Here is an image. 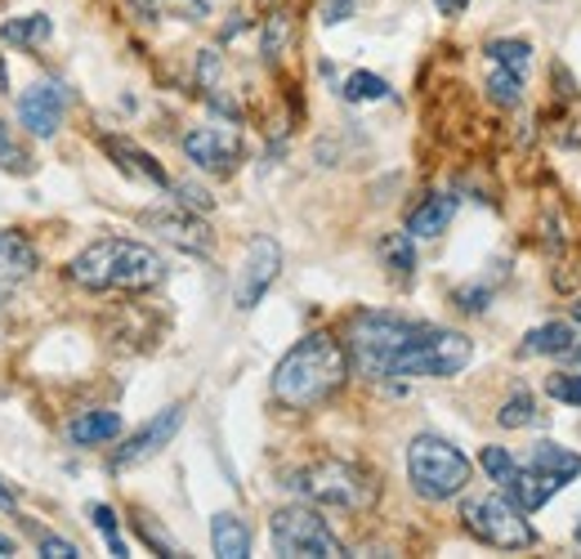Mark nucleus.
<instances>
[{"instance_id":"obj_8","label":"nucleus","mask_w":581,"mask_h":559,"mask_svg":"<svg viewBox=\"0 0 581 559\" xmlns=\"http://www.w3.org/2000/svg\"><path fill=\"white\" fill-rule=\"evenodd\" d=\"M460 519L484 546H497V550H528V546H537L532 524L523 519V510L510 497H475V501L460 506Z\"/></svg>"},{"instance_id":"obj_40","label":"nucleus","mask_w":581,"mask_h":559,"mask_svg":"<svg viewBox=\"0 0 581 559\" xmlns=\"http://www.w3.org/2000/svg\"><path fill=\"white\" fill-rule=\"evenodd\" d=\"M10 90V72H6V59H0V94Z\"/></svg>"},{"instance_id":"obj_19","label":"nucleus","mask_w":581,"mask_h":559,"mask_svg":"<svg viewBox=\"0 0 581 559\" xmlns=\"http://www.w3.org/2000/svg\"><path fill=\"white\" fill-rule=\"evenodd\" d=\"M572 345H577V331H572L568 322H541V327H532V331L523 335L519 354H523V359H546V354H563V359H568Z\"/></svg>"},{"instance_id":"obj_14","label":"nucleus","mask_w":581,"mask_h":559,"mask_svg":"<svg viewBox=\"0 0 581 559\" xmlns=\"http://www.w3.org/2000/svg\"><path fill=\"white\" fill-rule=\"evenodd\" d=\"M559 488H563V479H559V475H546V470H537V466H519V470H515V479H510L501 493H506V497H510L523 515H537V510H541V506H546Z\"/></svg>"},{"instance_id":"obj_21","label":"nucleus","mask_w":581,"mask_h":559,"mask_svg":"<svg viewBox=\"0 0 581 559\" xmlns=\"http://www.w3.org/2000/svg\"><path fill=\"white\" fill-rule=\"evenodd\" d=\"M528 466H537V470H546V475H559L563 484H572V479L581 475V457L568 453V447H559V443H546V438L532 447Z\"/></svg>"},{"instance_id":"obj_3","label":"nucleus","mask_w":581,"mask_h":559,"mask_svg":"<svg viewBox=\"0 0 581 559\" xmlns=\"http://www.w3.org/2000/svg\"><path fill=\"white\" fill-rule=\"evenodd\" d=\"M421 335V322L394 318V313H359L349 322V368L367 381H385L394 372V359Z\"/></svg>"},{"instance_id":"obj_31","label":"nucleus","mask_w":581,"mask_h":559,"mask_svg":"<svg viewBox=\"0 0 581 559\" xmlns=\"http://www.w3.org/2000/svg\"><path fill=\"white\" fill-rule=\"evenodd\" d=\"M546 394L554 403H568V407H581V372H554L546 381Z\"/></svg>"},{"instance_id":"obj_12","label":"nucleus","mask_w":581,"mask_h":559,"mask_svg":"<svg viewBox=\"0 0 581 559\" xmlns=\"http://www.w3.org/2000/svg\"><path fill=\"white\" fill-rule=\"evenodd\" d=\"M63 112H68V90H63L59 81H37V85L23 90V99H19V122H23L37 139L59 135Z\"/></svg>"},{"instance_id":"obj_4","label":"nucleus","mask_w":581,"mask_h":559,"mask_svg":"<svg viewBox=\"0 0 581 559\" xmlns=\"http://www.w3.org/2000/svg\"><path fill=\"white\" fill-rule=\"evenodd\" d=\"M407 479L425 501H447L470 484V457L438 434H416L407 443Z\"/></svg>"},{"instance_id":"obj_30","label":"nucleus","mask_w":581,"mask_h":559,"mask_svg":"<svg viewBox=\"0 0 581 559\" xmlns=\"http://www.w3.org/2000/svg\"><path fill=\"white\" fill-rule=\"evenodd\" d=\"M90 519H94V528L107 537V550H112V555H131V546L122 541V528H116V515H112V506L94 501V506H90Z\"/></svg>"},{"instance_id":"obj_42","label":"nucleus","mask_w":581,"mask_h":559,"mask_svg":"<svg viewBox=\"0 0 581 559\" xmlns=\"http://www.w3.org/2000/svg\"><path fill=\"white\" fill-rule=\"evenodd\" d=\"M572 322H581V300H577V304H572Z\"/></svg>"},{"instance_id":"obj_29","label":"nucleus","mask_w":581,"mask_h":559,"mask_svg":"<svg viewBox=\"0 0 581 559\" xmlns=\"http://www.w3.org/2000/svg\"><path fill=\"white\" fill-rule=\"evenodd\" d=\"M479 466L488 470V479H492L497 488H506V484L515 479V470H519V466H515V457L506 453V447H484V453H479Z\"/></svg>"},{"instance_id":"obj_36","label":"nucleus","mask_w":581,"mask_h":559,"mask_svg":"<svg viewBox=\"0 0 581 559\" xmlns=\"http://www.w3.org/2000/svg\"><path fill=\"white\" fill-rule=\"evenodd\" d=\"M434 6H438V14H447V19H456L465 6H470V0H434Z\"/></svg>"},{"instance_id":"obj_33","label":"nucleus","mask_w":581,"mask_h":559,"mask_svg":"<svg viewBox=\"0 0 581 559\" xmlns=\"http://www.w3.org/2000/svg\"><path fill=\"white\" fill-rule=\"evenodd\" d=\"M354 6H359V0H322V23L335 28L344 19H354Z\"/></svg>"},{"instance_id":"obj_38","label":"nucleus","mask_w":581,"mask_h":559,"mask_svg":"<svg viewBox=\"0 0 581 559\" xmlns=\"http://www.w3.org/2000/svg\"><path fill=\"white\" fill-rule=\"evenodd\" d=\"M0 506H6V510H14V493H10L6 484H0Z\"/></svg>"},{"instance_id":"obj_10","label":"nucleus","mask_w":581,"mask_h":559,"mask_svg":"<svg viewBox=\"0 0 581 559\" xmlns=\"http://www.w3.org/2000/svg\"><path fill=\"white\" fill-rule=\"evenodd\" d=\"M184 153L206 175H228L242 162V135L232 126H193L184 135Z\"/></svg>"},{"instance_id":"obj_43","label":"nucleus","mask_w":581,"mask_h":559,"mask_svg":"<svg viewBox=\"0 0 581 559\" xmlns=\"http://www.w3.org/2000/svg\"><path fill=\"white\" fill-rule=\"evenodd\" d=\"M577 546H581V528H577Z\"/></svg>"},{"instance_id":"obj_5","label":"nucleus","mask_w":581,"mask_h":559,"mask_svg":"<svg viewBox=\"0 0 581 559\" xmlns=\"http://www.w3.org/2000/svg\"><path fill=\"white\" fill-rule=\"evenodd\" d=\"M475 359L470 335L460 331H438V327H421L416 341L394 359L390 376H425V381H447L456 372H465Z\"/></svg>"},{"instance_id":"obj_18","label":"nucleus","mask_w":581,"mask_h":559,"mask_svg":"<svg viewBox=\"0 0 581 559\" xmlns=\"http://www.w3.org/2000/svg\"><path fill=\"white\" fill-rule=\"evenodd\" d=\"M452 215H456V197L434 193V197H425V201L407 215V234H412V238H438L447 224H452Z\"/></svg>"},{"instance_id":"obj_32","label":"nucleus","mask_w":581,"mask_h":559,"mask_svg":"<svg viewBox=\"0 0 581 559\" xmlns=\"http://www.w3.org/2000/svg\"><path fill=\"white\" fill-rule=\"evenodd\" d=\"M287 41H291V19H287V14H273V19L264 23V41H260L264 59H278V54L287 50Z\"/></svg>"},{"instance_id":"obj_9","label":"nucleus","mask_w":581,"mask_h":559,"mask_svg":"<svg viewBox=\"0 0 581 559\" xmlns=\"http://www.w3.org/2000/svg\"><path fill=\"white\" fill-rule=\"evenodd\" d=\"M278 273H282V247L269 234H256L247 247V260L238 269V282H232V304L256 309L264 300V291L278 282Z\"/></svg>"},{"instance_id":"obj_24","label":"nucleus","mask_w":581,"mask_h":559,"mask_svg":"<svg viewBox=\"0 0 581 559\" xmlns=\"http://www.w3.org/2000/svg\"><path fill=\"white\" fill-rule=\"evenodd\" d=\"M381 260H385V269H394V278H412V269H416L412 234H390L381 242Z\"/></svg>"},{"instance_id":"obj_1","label":"nucleus","mask_w":581,"mask_h":559,"mask_svg":"<svg viewBox=\"0 0 581 559\" xmlns=\"http://www.w3.org/2000/svg\"><path fill=\"white\" fill-rule=\"evenodd\" d=\"M344 376H349V350L331 331H309L273 368V398L282 407L304 412V407L326 403L344 385Z\"/></svg>"},{"instance_id":"obj_20","label":"nucleus","mask_w":581,"mask_h":559,"mask_svg":"<svg viewBox=\"0 0 581 559\" xmlns=\"http://www.w3.org/2000/svg\"><path fill=\"white\" fill-rule=\"evenodd\" d=\"M210 546L219 559H247L251 555V528L238 519V515H215L210 519Z\"/></svg>"},{"instance_id":"obj_6","label":"nucleus","mask_w":581,"mask_h":559,"mask_svg":"<svg viewBox=\"0 0 581 559\" xmlns=\"http://www.w3.org/2000/svg\"><path fill=\"white\" fill-rule=\"evenodd\" d=\"M291 488H295L304 501H313V506H335V510H363V506H372V497H376L372 475H363L359 466H349V462H313V466H304V470L291 479Z\"/></svg>"},{"instance_id":"obj_28","label":"nucleus","mask_w":581,"mask_h":559,"mask_svg":"<svg viewBox=\"0 0 581 559\" xmlns=\"http://www.w3.org/2000/svg\"><path fill=\"white\" fill-rule=\"evenodd\" d=\"M519 90H523V76H515V72H506V68L492 63V72H488V94H492V103L515 107V103H519Z\"/></svg>"},{"instance_id":"obj_35","label":"nucleus","mask_w":581,"mask_h":559,"mask_svg":"<svg viewBox=\"0 0 581 559\" xmlns=\"http://www.w3.org/2000/svg\"><path fill=\"white\" fill-rule=\"evenodd\" d=\"M41 555H54V559H76L81 550H76L72 541H63V537H50V532H41Z\"/></svg>"},{"instance_id":"obj_16","label":"nucleus","mask_w":581,"mask_h":559,"mask_svg":"<svg viewBox=\"0 0 581 559\" xmlns=\"http://www.w3.org/2000/svg\"><path fill=\"white\" fill-rule=\"evenodd\" d=\"M37 269V247L23 234H0V291L32 278Z\"/></svg>"},{"instance_id":"obj_2","label":"nucleus","mask_w":581,"mask_h":559,"mask_svg":"<svg viewBox=\"0 0 581 559\" xmlns=\"http://www.w3.org/2000/svg\"><path fill=\"white\" fill-rule=\"evenodd\" d=\"M72 282L85 291H148L166 278V260L131 238H98L68 265Z\"/></svg>"},{"instance_id":"obj_22","label":"nucleus","mask_w":581,"mask_h":559,"mask_svg":"<svg viewBox=\"0 0 581 559\" xmlns=\"http://www.w3.org/2000/svg\"><path fill=\"white\" fill-rule=\"evenodd\" d=\"M54 23L45 14H28V19H10L6 28H0V41L6 45H19V50H37L41 41H50Z\"/></svg>"},{"instance_id":"obj_37","label":"nucleus","mask_w":581,"mask_h":559,"mask_svg":"<svg viewBox=\"0 0 581 559\" xmlns=\"http://www.w3.org/2000/svg\"><path fill=\"white\" fill-rule=\"evenodd\" d=\"M170 6H179V10H188V14H206V0H170Z\"/></svg>"},{"instance_id":"obj_26","label":"nucleus","mask_w":581,"mask_h":559,"mask_svg":"<svg viewBox=\"0 0 581 559\" xmlns=\"http://www.w3.org/2000/svg\"><path fill=\"white\" fill-rule=\"evenodd\" d=\"M0 170L32 175V157H28V148L14 139V126H10V122H0Z\"/></svg>"},{"instance_id":"obj_23","label":"nucleus","mask_w":581,"mask_h":559,"mask_svg":"<svg viewBox=\"0 0 581 559\" xmlns=\"http://www.w3.org/2000/svg\"><path fill=\"white\" fill-rule=\"evenodd\" d=\"M488 59H492L497 68L515 72V76H528V68H532V45H528V41H492V45H488Z\"/></svg>"},{"instance_id":"obj_41","label":"nucleus","mask_w":581,"mask_h":559,"mask_svg":"<svg viewBox=\"0 0 581 559\" xmlns=\"http://www.w3.org/2000/svg\"><path fill=\"white\" fill-rule=\"evenodd\" d=\"M568 359H581V341H577V345H572V350H568Z\"/></svg>"},{"instance_id":"obj_27","label":"nucleus","mask_w":581,"mask_h":559,"mask_svg":"<svg viewBox=\"0 0 581 559\" xmlns=\"http://www.w3.org/2000/svg\"><path fill=\"white\" fill-rule=\"evenodd\" d=\"M497 421H501V429H523V425H532V421H541V416H537V398L519 390L515 398H506V407L497 412Z\"/></svg>"},{"instance_id":"obj_17","label":"nucleus","mask_w":581,"mask_h":559,"mask_svg":"<svg viewBox=\"0 0 581 559\" xmlns=\"http://www.w3.org/2000/svg\"><path fill=\"white\" fill-rule=\"evenodd\" d=\"M116 434H122V416L107 407H94V412H81L68 421V438L76 447H98V443H112Z\"/></svg>"},{"instance_id":"obj_25","label":"nucleus","mask_w":581,"mask_h":559,"mask_svg":"<svg viewBox=\"0 0 581 559\" xmlns=\"http://www.w3.org/2000/svg\"><path fill=\"white\" fill-rule=\"evenodd\" d=\"M340 94H344L349 103H376V99L390 94V85H385L376 72H349L344 85H340Z\"/></svg>"},{"instance_id":"obj_13","label":"nucleus","mask_w":581,"mask_h":559,"mask_svg":"<svg viewBox=\"0 0 581 559\" xmlns=\"http://www.w3.org/2000/svg\"><path fill=\"white\" fill-rule=\"evenodd\" d=\"M144 224H148V229H157L166 242H175L179 251H197V256L210 251V229L201 219H193L188 210H148Z\"/></svg>"},{"instance_id":"obj_15","label":"nucleus","mask_w":581,"mask_h":559,"mask_svg":"<svg viewBox=\"0 0 581 559\" xmlns=\"http://www.w3.org/2000/svg\"><path fill=\"white\" fill-rule=\"evenodd\" d=\"M103 153L116 162V166H122L126 175H135V179H144V184H153V188H170V175L144 153V148H135L131 139H116V135H107L103 139Z\"/></svg>"},{"instance_id":"obj_11","label":"nucleus","mask_w":581,"mask_h":559,"mask_svg":"<svg viewBox=\"0 0 581 559\" xmlns=\"http://www.w3.org/2000/svg\"><path fill=\"white\" fill-rule=\"evenodd\" d=\"M179 425H184V403H170L166 412H157L148 425H139L122 447H116V453H112V470H131V466L153 462L162 447H170V438L179 434Z\"/></svg>"},{"instance_id":"obj_39","label":"nucleus","mask_w":581,"mask_h":559,"mask_svg":"<svg viewBox=\"0 0 581 559\" xmlns=\"http://www.w3.org/2000/svg\"><path fill=\"white\" fill-rule=\"evenodd\" d=\"M6 555H14V541H10L6 532H0V559H6Z\"/></svg>"},{"instance_id":"obj_34","label":"nucleus","mask_w":581,"mask_h":559,"mask_svg":"<svg viewBox=\"0 0 581 559\" xmlns=\"http://www.w3.org/2000/svg\"><path fill=\"white\" fill-rule=\"evenodd\" d=\"M170 188L179 193V201H184L188 210H210V206H215V201H210V193H201L197 184H170Z\"/></svg>"},{"instance_id":"obj_7","label":"nucleus","mask_w":581,"mask_h":559,"mask_svg":"<svg viewBox=\"0 0 581 559\" xmlns=\"http://www.w3.org/2000/svg\"><path fill=\"white\" fill-rule=\"evenodd\" d=\"M269 537L273 550L287 559H340L344 546L340 537L326 528V519L313 506H282L269 519Z\"/></svg>"}]
</instances>
